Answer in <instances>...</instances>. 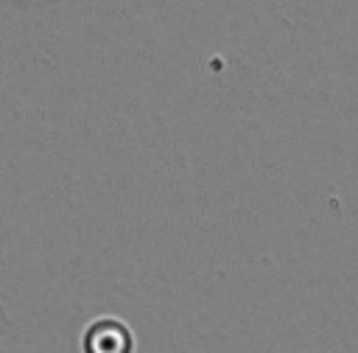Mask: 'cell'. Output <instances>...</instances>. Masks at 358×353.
Instances as JSON below:
<instances>
[{
  "instance_id": "obj_1",
  "label": "cell",
  "mask_w": 358,
  "mask_h": 353,
  "mask_svg": "<svg viewBox=\"0 0 358 353\" xmlns=\"http://www.w3.org/2000/svg\"><path fill=\"white\" fill-rule=\"evenodd\" d=\"M131 331L115 317L92 319L84 331V353H131Z\"/></svg>"
}]
</instances>
